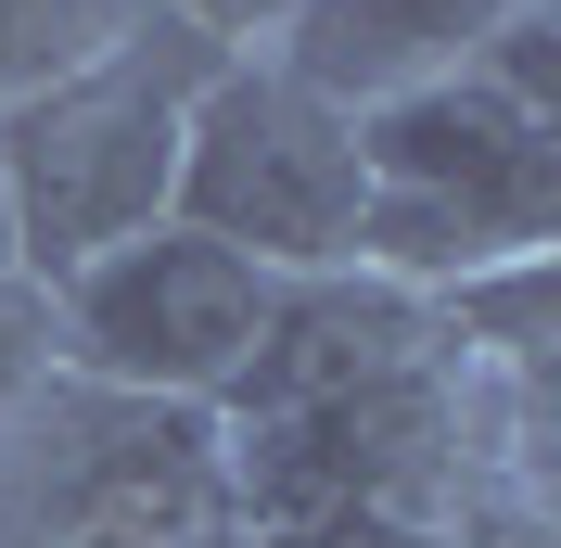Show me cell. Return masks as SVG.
I'll use <instances>...</instances> for the list:
<instances>
[{"instance_id": "obj_1", "label": "cell", "mask_w": 561, "mask_h": 548, "mask_svg": "<svg viewBox=\"0 0 561 548\" xmlns=\"http://www.w3.org/2000/svg\"><path fill=\"white\" fill-rule=\"evenodd\" d=\"M561 0H536L472 77L409 90V103L357 115V167H370V230L357 269L409 281V294H472L497 269H549L561 242Z\"/></svg>"}, {"instance_id": "obj_2", "label": "cell", "mask_w": 561, "mask_h": 548, "mask_svg": "<svg viewBox=\"0 0 561 548\" xmlns=\"http://www.w3.org/2000/svg\"><path fill=\"white\" fill-rule=\"evenodd\" d=\"M217 65L230 52L205 26L140 0L90 65H65L26 103H0V255H13L26 294H51L90 255L179 217V140H192V103H205Z\"/></svg>"}, {"instance_id": "obj_3", "label": "cell", "mask_w": 561, "mask_h": 548, "mask_svg": "<svg viewBox=\"0 0 561 548\" xmlns=\"http://www.w3.org/2000/svg\"><path fill=\"white\" fill-rule=\"evenodd\" d=\"M179 230L230 242L268 281L357 269V230H370L357 115L319 103L307 77H280L268 52H230L192 103V140H179Z\"/></svg>"}, {"instance_id": "obj_4", "label": "cell", "mask_w": 561, "mask_h": 548, "mask_svg": "<svg viewBox=\"0 0 561 548\" xmlns=\"http://www.w3.org/2000/svg\"><path fill=\"white\" fill-rule=\"evenodd\" d=\"M268 319H280V281L243 269L230 242L179 230V217H153L140 242H115L38 294V332L77 383H103L128 409H192V421H217L243 396Z\"/></svg>"}, {"instance_id": "obj_5", "label": "cell", "mask_w": 561, "mask_h": 548, "mask_svg": "<svg viewBox=\"0 0 561 548\" xmlns=\"http://www.w3.org/2000/svg\"><path fill=\"white\" fill-rule=\"evenodd\" d=\"M447 370V307L409 294V281L332 269V281H280V319L255 344L243 396L217 421H280V409H345V396H383V383Z\"/></svg>"}, {"instance_id": "obj_6", "label": "cell", "mask_w": 561, "mask_h": 548, "mask_svg": "<svg viewBox=\"0 0 561 548\" xmlns=\"http://www.w3.org/2000/svg\"><path fill=\"white\" fill-rule=\"evenodd\" d=\"M536 0H294V26L268 38L280 77H307L319 103L345 115H383L409 90H447L524 26Z\"/></svg>"}, {"instance_id": "obj_7", "label": "cell", "mask_w": 561, "mask_h": 548, "mask_svg": "<svg viewBox=\"0 0 561 548\" xmlns=\"http://www.w3.org/2000/svg\"><path fill=\"white\" fill-rule=\"evenodd\" d=\"M128 13L140 0H0V103H26V90H51L65 65H90Z\"/></svg>"}, {"instance_id": "obj_8", "label": "cell", "mask_w": 561, "mask_h": 548, "mask_svg": "<svg viewBox=\"0 0 561 548\" xmlns=\"http://www.w3.org/2000/svg\"><path fill=\"white\" fill-rule=\"evenodd\" d=\"M179 26H205L217 52H268L280 26H294V0H167Z\"/></svg>"}, {"instance_id": "obj_9", "label": "cell", "mask_w": 561, "mask_h": 548, "mask_svg": "<svg viewBox=\"0 0 561 548\" xmlns=\"http://www.w3.org/2000/svg\"><path fill=\"white\" fill-rule=\"evenodd\" d=\"M38 357H51V332H38V294H26V281H0V421H13V396L38 383Z\"/></svg>"}, {"instance_id": "obj_10", "label": "cell", "mask_w": 561, "mask_h": 548, "mask_svg": "<svg viewBox=\"0 0 561 548\" xmlns=\"http://www.w3.org/2000/svg\"><path fill=\"white\" fill-rule=\"evenodd\" d=\"M0 281H13V255H0Z\"/></svg>"}]
</instances>
